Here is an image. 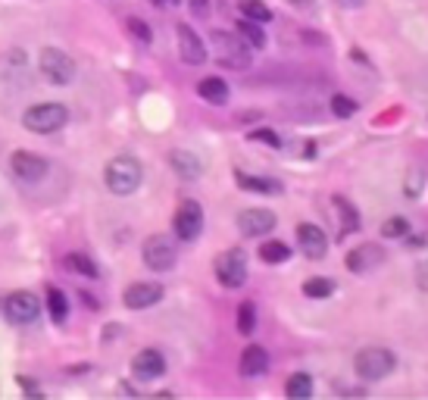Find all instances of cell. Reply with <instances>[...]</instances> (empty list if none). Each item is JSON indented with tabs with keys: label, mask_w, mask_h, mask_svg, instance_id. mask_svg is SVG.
I'll list each match as a JSON object with an SVG mask.
<instances>
[{
	"label": "cell",
	"mask_w": 428,
	"mask_h": 400,
	"mask_svg": "<svg viewBox=\"0 0 428 400\" xmlns=\"http://www.w3.org/2000/svg\"><path fill=\"white\" fill-rule=\"evenodd\" d=\"M284 394L291 400H310L313 397V379L306 372H294L288 379V385H284Z\"/></svg>",
	"instance_id": "obj_20"
},
{
	"label": "cell",
	"mask_w": 428,
	"mask_h": 400,
	"mask_svg": "<svg viewBox=\"0 0 428 400\" xmlns=\"http://www.w3.org/2000/svg\"><path fill=\"white\" fill-rule=\"evenodd\" d=\"M197 94H200L203 100H207V104H213V107H222L228 100V85L222 82V78H203L200 85H197Z\"/></svg>",
	"instance_id": "obj_19"
},
{
	"label": "cell",
	"mask_w": 428,
	"mask_h": 400,
	"mask_svg": "<svg viewBox=\"0 0 428 400\" xmlns=\"http://www.w3.org/2000/svg\"><path fill=\"white\" fill-rule=\"evenodd\" d=\"M341 6H344V10H360L363 4H366V0H338Z\"/></svg>",
	"instance_id": "obj_37"
},
{
	"label": "cell",
	"mask_w": 428,
	"mask_h": 400,
	"mask_svg": "<svg viewBox=\"0 0 428 400\" xmlns=\"http://www.w3.org/2000/svg\"><path fill=\"white\" fill-rule=\"evenodd\" d=\"M235 182H237V188H244V191H260V194H279L282 191L279 182H269V178H257V175H244V172H237Z\"/></svg>",
	"instance_id": "obj_22"
},
{
	"label": "cell",
	"mask_w": 428,
	"mask_h": 400,
	"mask_svg": "<svg viewBox=\"0 0 428 400\" xmlns=\"http://www.w3.org/2000/svg\"><path fill=\"white\" fill-rule=\"evenodd\" d=\"M169 163H172V169H176L181 178H197L203 172L200 160H197L191 151H172L169 153Z\"/></svg>",
	"instance_id": "obj_18"
},
{
	"label": "cell",
	"mask_w": 428,
	"mask_h": 400,
	"mask_svg": "<svg viewBox=\"0 0 428 400\" xmlns=\"http://www.w3.org/2000/svg\"><path fill=\"white\" fill-rule=\"evenodd\" d=\"M191 13L200 16V19H207V16H210V4H207V0H191Z\"/></svg>",
	"instance_id": "obj_35"
},
{
	"label": "cell",
	"mask_w": 428,
	"mask_h": 400,
	"mask_svg": "<svg viewBox=\"0 0 428 400\" xmlns=\"http://www.w3.org/2000/svg\"><path fill=\"white\" fill-rule=\"evenodd\" d=\"M176 234L181 241H197L203 232V210L197 200H181V207L176 210Z\"/></svg>",
	"instance_id": "obj_10"
},
{
	"label": "cell",
	"mask_w": 428,
	"mask_h": 400,
	"mask_svg": "<svg viewBox=\"0 0 428 400\" xmlns=\"http://www.w3.org/2000/svg\"><path fill=\"white\" fill-rule=\"evenodd\" d=\"M82 301H85V303H88V307H91V310H97V301H94V297H91V294H82Z\"/></svg>",
	"instance_id": "obj_38"
},
{
	"label": "cell",
	"mask_w": 428,
	"mask_h": 400,
	"mask_svg": "<svg viewBox=\"0 0 428 400\" xmlns=\"http://www.w3.org/2000/svg\"><path fill=\"white\" fill-rule=\"evenodd\" d=\"M19 385H22V391H28V394H41V391H38V385H35V382H28L26 375H19Z\"/></svg>",
	"instance_id": "obj_36"
},
{
	"label": "cell",
	"mask_w": 428,
	"mask_h": 400,
	"mask_svg": "<svg viewBox=\"0 0 428 400\" xmlns=\"http://www.w3.org/2000/svg\"><path fill=\"white\" fill-rule=\"evenodd\" d=\"M122 301L129 310H147L163 301V285H156V281H134V285L125 288Z\"/></svg>",
	"instance_id": "obj_11"
},
{
	"label": "cell",
	"mask_w": 428,
	"mask_h": 400,
	"mask_svg": "<svg viewBox=\"0 0 428 400\" xmlns=\"http://www.w3.org/2000/svg\"><path fill=\"white\" fill-rule=\"evenodd\" d=\"M38 66H41V75L47 78V82H53V85H69L75 78L73 57H69V53H63V50H57V47H44Z\"/></svg>",
	"instance_id": "obj_6"
},
{
	"label": "cell",
	"mask_w": 428,
	"mask_h": 400,
	"mask_svg": "<svg viewBox=\"0 0 428 400\" xmlns=\"http://www.w3.org/2000/svg\"><path fill=\"white\" fill-rule=\"evenodd\" d=\"M178 53L181 60L188 63V66H200V63H207V47H203L200 35L191 28V26H178Z\"/></svg>",
	"instance_id": "obj_16"
},
{
	"label": "cell",
	"mask_w": 428,
	"mask_h": 400,
	"mask_svg": "<svg viewBox=\"0 0 428 400\" xmlns=\"http://www.w3.org/2000/svg\"><path fill=\"white\" fill-rule=\"evenodd\" d=\"M382 234H385V238H403V234H410V222L403 216H391L382 225Z\"/></svg>",
	"instance_id": "obj_32"
},
{
	"label": "cell",
	"mask_w": 428,
	"mask_h": 400,
	"mask_svg": "<svg viewBox=\"0 0 428 400\" xmlns=\"http://www.w3.org/2000/svg\"><path fill=\"white\" fill-rule=\"evenodd\" d=\"M291 4H294V6H304V10H310L313 0H291Z\"/></svg>",
	"instance_id": "obj_39"
},
{
	"label": "cell",
	"mask_w": 428,
	"mask_h": 400,
	"mask_svg": "<svg viewBox=\"0 0 428 400\" xmlns=\"http://www.w3.org/2000/svg\"><path fill=\"white\" fill-rule=\"evenodd\" d=\"M141 256H144V266L154 272H169L178 260V250H176V241L169 234H150L141 247Z\"/></svg>",
	"instance_id": "obj_5"
},
{
	"label": "cell",
	"mask_w": 428,
	"mask_h": 400,
	"mask_svg": "<svg viewBox=\"0 0 428 400\" xmlns=\"http://www.w3.org/2000/svg\"><path fill=\"white\" fill-rule=\"evenodd\" d=\"M125 28H129V35L134 38V41H141V44L154 41V31H150V26H147L144 19H134V16H132V19L125 22Z\"/></svg>",
	"instance_id": "obj_31"
},
{
	"label": "cell",
	"mask_w": 428,
	"mask_h": 400,
	"mask_svg": "<svg viewBox=\"0 0 428 400\" xmlns=\"http://www.w3.org/2000/svg\"><path fill=\"white\" fill-rule=\"evenodd\" d=\"M47 307H50V319L53 323H66V316H69V303H66V294L60 291V288H50L47 291Z\"/></svg>",
	"instance_id": "obj_24"
},
{
	"label": "cell",
	"mask_w": 428,
	"mask_h": 400,
	"mask_svg": "<svg viewBox=\"0 0 428 400\" xmlns=\"http://www.w3.org/2000/svg\"><path fill=\"white\" fill-rule=\"evenodd\" d=\"M166 4H178V0H166Z\"/></svg>",
	"instance_id": "obj_40"
},
{
	"label": "cell",
	"mask_w": 428,
	"mask_h": 400,
	"mask_svg": "<svg viewBox=\"0 0 428 400\" xmlns=\"http://www.w3.org/2000/svg\"><path fill=\"white\" fill-rule=\"evenodd\" d=\"M397 366V357L387 347H363L360 354L353 357V372L360 375L363 382H382L394 372Z\"/></svg>",
	"instance_id": "obj_2"
},
{
	"label": "cell",
	"mask_w": 428,
	"mask_h": 400,
	"mask_svg": "<svg viewBox=\"0 0 428 400\" xmlns=\"http://www.w3.org/2000/svg\"><path fill=\"white\" fill-rule=\"evenodd\" d=\"M378 263H385V250L378 244H360V247H353L351 254L344 256V266L351 272H356V276H366V272L375 269Z\"/></svg>",
	"instance_id": "obj_15"
},
{
	"label": "cell",
	"mask_w": 428,
	"mask_h": 400,
	"mask_svg": "<svg viewBox=\"0 0 428 400\" xmlns=\"http://www.w3.org/2000/svg\"><path fill=\"white\" fill-rule=\"evenodd\" d=\"M216 279L222 281L225 288H241L247 281V256L244 250H225V254L216 260Z\"/></svg>",
	"instance_id": "obj_8"
},
{
	"label": "cell",
	"mask_w": 428,
	"mask_h": 400,
	"mask_svg": "<svg viewBox=\"0 0 428 400\" xmlns=\"http://www.w3.org/2000/svg\"><path fill=\"white\" fill-rule=\"evenodd\" d=\"M69 122V109L63 104H35L26 109L22 116V125L35 135H50V131H60L63 125Z\"/></svg>",
	"instance_id": "obj_3"
},
{
	"label": "cell",
	"mask_w": 428,
	"mask_h": 400,
	"mask_svg": "<svg viewBox=\"0 0 428 400\" xmlns=\"http://www.w3.org/2000/svg\"><path fill=\"white\" fill-rule=\"evenodd\" d=\"M10 166H13V175H19L22 182H41V178L47 175V169H50L44 156L28 153V151H16Z\"/></svg>",
	"instance_id": "obj_12"
},
{
	"label": "cell",
	"mask_w": 428,
	"mask_h": 400,
	"mask_svg": "<svg viewBox=\"0 0 428 400\" xmlns=\"http://www.w3.org/2000/svg\"><path fill=\"white\" fill-rule=\"evenodd\" d=\"M297 244L304 250L310 260H322L325 254H328V238H325V232L319 225L313 222H300L297 225Z\"/></svg>",
	"instance_id": "obj_14"
},
{
	"label": "cell",
	"mask_w": 428,
	"mask_h": 400,
	"mask_svg": "<svg viewBox=\"0 0 428 400\" xmlns=\"http://www.w3.org/2000/svg\"><path fill=\"white\" fill-rule=\"evenodd\" d=\"M279 225V219H275L272 210H263V207H250V210H241L237 213V232L244 234V238H263Z\"/></svg>",
	"instance_id": "obj_9"
},
{
	"label": "cell",
	"mask_w": 428,
	"mask_h": 400,
	"mask_svg": "<svg viewBox=\"0 0 428 400\" xmlns=\"http://www.w3.org/2000/svg\"><path fill=\"white\" fill-rule=\"evenodd\" d=\"M253 328H257V307H253L250 301H244L241 307H237V332L250 335Z\"/></svg>",
	"instance_id": "obj_29"
},
{
	"label": "cell",
	"mask_w": 428,
	"mask_h": 400,
	"mask_svg": "<svg viewBox=\"0 0 428 400\" xmlns=\"http://www.w3.org/2000/svg\"><path fill=\"white\" fill-rule=\"evenodd\" d=\"M141 178H144V169H141V163L134 160V156L129 153H119L113 156V160L107 163L104 169V182L113 194H119V198H125V194H134L141 185Z\"/></svg>",
	"instance_id": "obj_1"
},
{
	"label": "cell",
	"mask_w": 428,
	"mask_h": 400,
	"mask_svg": "<svg viewBox=\"0 0 428 400\" xmlns=\"http://www.w3.org/2000/svg\"><path fill=\"white\" fill-rule=\"evenodd\" d=\"M331 291H335V281H331V279H310V281H304V294L310 297V301H325Z\"/></svg>",
	"instance_id": "obj_27"
},
{
	"label": "cell",
	"mask_w": 428,
	"mask_h": 400,
	"mask_svg": "<svg viewBox=\"0 0 428 400\" xmlns=\"http://www.w3.org/2000/svg\"><path fill=\"white\" fill-rule=\"evenodd\" d=\"M210 41L219 50L222 66H232V69H247L250 66V47L244 44L241 35H232V31H213Z\"/></svg>",
	"instance_id": "obj_4"
},
{
	"label": "cell",
	"mask_w": 428,
	"mask_h": 400,
	"mask_svg": "<svg viewBox=\"0 0 428 400\" xmlns=\"http://www.w3.org/2000/svg\"><path fill=\"white\" fill-rule=\"evenodd\" d=\"M250 141H266V144H272V147H279V144H282V138L275 135V131H269V129L250 131Z\"/></svg>",
	"instance_id": "obj_34"
},
{
	"label": "cell",
	"mask_w": 428,
	"mask_h": 400,
	"mask_svg": "<svg viewBox=\"0 0 428 400\" xmlns=\"http://www.w3.org/2000/svg\"><path fill=\"white\" fill-rule=\"evenodd\" d=\"M237 35L244 38V44H247L250 50H263V47H266L263 28H260V22H253V19H241V22H237Z\"/></svg>",
	"instance_id": "obj_21"
},
{
	"label": "cell",
	"mask_w": 428,
	"mask_h": 400,
	"mask_svg": "<svg viewBox=\"0 0 428 400\" xmlns=\"http://www.w3.org/2000/svg\"><path fill=\"white\" fill-rule=\"evenodd\" d=\"M422 188H425V175L419 169H410V175H407V185H403V194H407L410 200H416L419 194H422Z\"/></svg>",
	"instance_id": "obj_33"
},
{
	"label": "cell",
	"mask_w": 428,
	"mask_h": 400,
	"mask_svg": "<svg viewBox=\"0 0 428 400\" xmlns=\"http://www.w3.org/2000/svg\"><path fill=\"white\" fill-rule=\"evenodd\" d=\"M331 113H335L338 119H351L356 113V100H351L347 94H335V97H331Z\"/></svg>",
	"instance_id": "obj_30"
},
{
	"label": "cell",
	"mask_w": 428,
	"mask_h": 400,
	"mask_svg": "<svg viewBox=\"0 0 428 400\" xmlns=\"http://www.w3.org/2000/svg\"><path fill=\"white\" fill-rule=\"evenodd\" d=\"M4 313L13 325H28L41 316V301H38L31 291H13L4 301Z\"/></svg>",
	"instance_id": "obj_7"
},
{
	"label": "cell",
	"mask_w": 428,
	"mask_h": 400,
	"mask_svg": "<svg viewBox=\"0 0 428 400\" xmlns=\"http://www.w3.org/2000/svg\"><path fill=\"white\" fill-rule=\"evenodd\" d=\"M291 256V247L284 244V241H266L263 247H260V260L263 263H284Z\"/></svg>",
	"instance_id": "obj_25"
},
{
	"label": "cell",
	"mask_w": 428,
	"mask_h": 400,
	"mask_svg": "<svg viewBox=\"0 0 428 400\" xmlns=\"http://www.w3.org/2000/svg\"><path fill=\"white\" fill-rule=\"evenodd\" d=\"M132 372H134V379H141V382H154V379H160V375L166 372V360H163L160 350L144 347V350H138V354H134Z\"/></svg>",
	"instance_id": "obj_13"
},
{
	"label": "cell",
	"mask_w": 428,
	"mask_h": 400,
	"mask_svg": "<svg viewBox=\"0 0 428 400\" xmlns=\"http://www.w3.org/2000/svg\"><path fill=\"white\" fill-rule=\"evenodd\" d=\"M269 369V354L266 347H260V344H250V347L241 350V360H237V372L244 375V379H260V375H266Z\"/></svg>",
	"instance_id": "obj_17"
},
{
	"label": "cell",
	"mask_w": 428,
	"mask_h": 400,
	"mask_svg": "<svg viewBox=\"0 0 428 400\" xmlns=\"http://www.w3.org/2000/svg\"><path fill=\"white\" fill-rule=\"evenodd\" d=\"M66 266L73 272H78V276H85V279H97V266H94V260H91V256H85V254H69Z\"/></svg>",
	"instance_id": "obj_26"
},
{
	"label": "cell",
	"mask_w": 428,
	"mask_h": 400,
	"mask_svg": "<svg viewBox=\"0 0 428 400\" xmlns=\"http://www.w3.org/2000/svg\"><path fill=\"white\" fill-rule=\"evenodd\" d=\"M335 207L341 213V222H344V232H356L360 229V213H356L353 203H347L344 198H335Z\"/></svg>",
	"instance_id": "obj_28"
},
{
	"label": "cell",
	"mask_w": 428,
	"mask_h": 400,
	"mask_svg": "<svg viewBox=\"0 0 428 400\" xmlns=\"http://www.w3.org/2000/svg\"><path fill=\"white\" fill-rule=\"evenodd\" d=\"M237 10H241L244 19H253V22H269V19H272V10H269L263 0H237Z\"/></svg>",
	"instance_id": "obj_23"
}]
</instances>
